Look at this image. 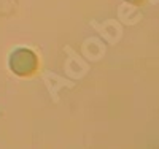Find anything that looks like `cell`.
Returning a JSON list of instances; mask_svg holds the SVG:
<instances>
[{"label": "cell", "instance_id": "6da1fadb", "mask_svg": "<svg viewBox=\"0 0 159 149\" xmlns=\"http://www.w3.org/2000/svg\"><path fill=\"white\" fill-rule=\"evenodd\" d=\"M38 68L35 52L27 48H19L10 56V70L18 76H30Z\"/></svg>", "mask_w": 159, "mask_h": 149}, {"label": "cell", "instance_id": "7a4b0ae2", "mask_svg": "<svg viewBox=\"0 0 159 149\" xmlns=\"http://www.w3.org/2000/svg\"><path fill=\"white\" fill-rule=\"evenodd\" d=\"M127 2H130V3H140L142 0H127Z\"/></svg>", "mask_w": 159, "mask_h": 149}]
</instances>
